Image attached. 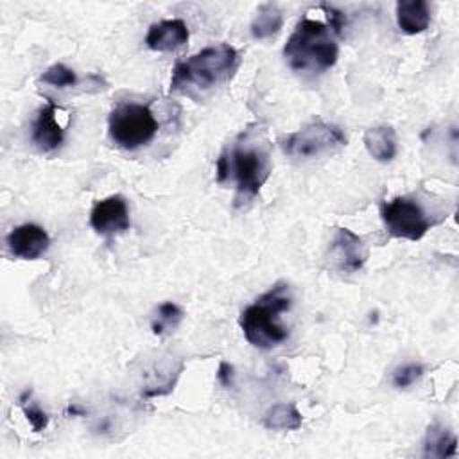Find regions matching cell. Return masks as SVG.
Returning a JSON list of instances; mask_svg holds the SVG:
<instances>
[{
  "label": "cell",
  "mask_w": 459,
  "mask_h": 459,
  "mask_svg": "<svg viewBox=\"0 0 459 459\" xmlns=\"http://www.w3.org/2000/svg\"><path fill=\"white\" fill-rule=\"evenodd\" d=\"M271 142L264 126H247L217 160V181L235 183V201L242 204L258 195L271 174Z\"/></svg>",
  "instance_id": "6da1fadb"
},
{
  "label": "cell",
  "mask_w": 459,
  "mask_h": 459,
  "mask_svg": "<svg viewBox=\"0 0 459 459\" xmlns=\"http://www.w3.org/2000/svg\"><path fill=\"white\" fill-rule=\"evenodd\" d=\"M237 68L238 52L231 45H210L174 65L170 75V91L197 99L226 84Z\"/></svg>",
  "instance_id": "7a4b0ae2"
},
{
  "label": "cell",
  "mask_w": 459,
  "mask_h": 459,
  "mask_svg": "<svg viewBox=\"0 0 459 459\" xmlns=\"http://www.w3.org/2000/svg\"><path fill=\"white\" fill-rule=\"evenodd\" d=\"M339 34L341 30L328 18L303 16L283 47V57L294 72L323 74L337 61L339 45L335 38Z\"/></svg>",
  "instance_id": "3957f363"
},
{
  "label": "cell",
  "mask_w": 459,
  "mask_h": 459,
  "mask_svg": "<svg viewBox=\"0 0 459 459\" xmlns=\"http://www.w3.org/2000/svg\"><path fill=\"white\" fill-rule=\"evenodd\" d=\"M292 305L290 287L283 281L271 287L255 303L246 307L238 317V325L249 344L269 350L289 337V330L281 325V314Z\"/></svg>",
  "instance_id": "277c9868"
},
{
  "label": "cell",
  "mask_w": 459,
  "mask_h": 459,
  "mask_svg": "<svg viewBox=\"0 0 459 459\" xmlns=\"http://www.w3.org/2000/svg\"><path fill=\"white\" fill-rule=\"evenodd\" d=\"M156 133L158 120L147 104L120 102L109 113L108 134L111 142L124 151L147 145Z\"/></svg>",
  "instance_id": "5b68a950"
},
{
  "label": "cell",
  "mask_w": 459,
  "mask_h": 459,
  "mask_svg": "<svg viewBox=\"0 0 459 459\" xmlns=\"http://www.w3.org/2000/svg\"><path fill=\"white\" fill-rule=\"evenodd\" d=\"M281 151L294 160H312L332 154L346 145L342 129L335 124L314 118L296 133L287 134L280 142Z\"/></svg>",
  "instance_id": "8992f818"
},
{
  "label": "cell",
  "mask_w": 459,
  "mask_h": 459,
  "mask_svg": "<svg viewBox=\"0 0 459 459\" xmlns=\"http://www.w3.org/2000/svg\"><path fill=\"white\" fill-rule=\"evenodd\" d=\"M380 219L391 237L412 242L423 238L434 224L425 208L416 199L405 195L382 203Z\"/></svg>",
  "instance_id": "52a82bcc"
},
{
  "label": "cell",
  "mask_w": 459,
  "mask_h": 459,
  "mask_svg": "<svg viewBox=\"0 0 459 459\" xmlns=\"http://www.w3.org/2000/svg\"><path fill=\"white\" fill-rule=\"evenodd\" d=\"M332 265L341 273H357L368 258L364 240L348 228H337L328 249Z\"/></svg>",
  "instance_id": "ba28073f"
},
{
  "label": "cell",
  "mask_w": 459,
  "mask_h": 459,
  "mask_svg": "<svg viewBox=\"0 0 459 459\" xmlns=\"http://www.w3.org/2000/svg\"><path fill=\"white\" fill-rule=\"evenodd\" d=\"M90 224L99 235H118L129 230V208L122 195H109L99 203L90 212Z\"/></svg>",
  "instance_id": "9c48e42d"
},
{
  "label": "cell",
  "mask_w": 459,
  "mask_h": 459,
  "mask_svg": "<svg viewBox=\"0 0 459 459\" xmlns=\"http://www.w3.org/2000/svg\"><path fill=\"white\" fill-rule=\"evenodd\" d=\"M7 249L14 258L38 260L50 247L48 233L34 222H25L13 228L5 238Z\"/></svg>",
  "instance_id": "30bf717a"
},
{
  "label": "cell",
  "mask_w": 459,
  "mask_h": 459,
  "mask_svg": "<svg viewBox=\"0 0 459 459\" xmlns=\"http://www.w3.org/2000/svg\"><path fill=\"white\" fill-rule=\"evenodd\" d=\"M65 138V129L57 120V106L48 99L45 106H41L32 122L30 140L34 147L41 152L56 151Z\"/></svg>",
  "instance_id": "8fae6325"
},
{
  "label": "cell",
  "mask_w": 459,
  "mask_h": 459,
  "mask_svg": "<svg viewBox=\"0 0 459 459\" xmlns=\"http://www.w3.org/2000/svg\"><path fill=\"white\" fill-rule=\"evenodd\" d=\"M188 41V27L183 20H161L152 23L145 36V45L154 52H172Z\"/></svg>",
  "instance_id": "7c38bea8"
},
{
  "label": "cell",
  "mask_w": 459,
  "mask_h": 459,
  "mask_svg": "<svg viewBox=\"0 0 459 459\" xmlns=\"http://www.w3.org/2000/svg\"><path fill=\"white\" fill-rule=\"evenodd\" d=\"M364 145L369 156L380 163L391 161L398 152L396 133L391 126L380 124L373 126L364 133Z\"/></svg>",
  "instance_id": "4fadbf2b"
},
{
  "label": "cell",
  "mask_w": 459,
  "mask_h": 459,
  "mask_svg": "<svg viewBox=\"0 0 459 459\" xmlns=\"http://www.w3.org/2000/svg\"><path fill=\"white\" fill-rule=\"evenodd\" d=\"M396 22L402 32L414 36L427 30L430 11L425 0H403L396 4Z\"/></svg>",
  "instance_id": "5bb4252c"
},
{
  "label": "cell",
  "mask_w": 459,
  "mask_h": 459,
  "mask_svg": "<svg viewBox=\"0 0 459 459\" xmlns=\"http://www.w3.org/2000/svg\"><path fill=\"white\" fill-rule=\"evenodd\" d=\"M457 454V437L439 425H430L423 443V455L425 457H454Z\"/></svg>",
  "instance_id": "9a60e30c"
},
{
  "label": "cell",
  "mask_w": 459,
  "mask_h": 459,
  "mask_svg": "<svg viewBox=\"0 0 459 459\" xmlns=\"http://www.w3.org/2000/svg\"><path fill=\"white\" fill-rule=\"evenodd\" d=\"M303 423V418L294 403L280 402L267 409L264 414V427L271 430H296Z\"/></svg>",
  "instance_id": "2e32d148"
},
{
  "label": "cell",
  "mask_w": 459,
  "mask_h": 459,
  "mask_svg": "<svg viewBox=\"0 0 459 459\" xmlns=\"http://www.w3.org/2000/svg\"><path fill=\"white\" fill-rule=\"evenodd\" d=\"M283 25V14L276 4H262L256 16L251 22V36L255 39H265L276 34Z\"/></svg>",
  "instance_id": "e0dca14e"
},
{
  "label": "cell",
  "mask_w": 459,
  "mask_h": 459,
  "mask_svg": "<svg viewBox=\"0 0 459 459\" xmlns=\"http://www.w3.org/2000/svg\"><path fill=\"white\" fill-rule=\"evenodd\" d=\"M181 319H183V310L172 301H163L156 308V317L152 319V325H151L152 333L161 335L163 332L176 328Z\"/></svg>",
  "instance_id": "ac0fdd59"
},
{
  "label": "cell",
  "mask_w": 459,
  "mask_h": 459,
  "mask_svg": "<svg viewBox=\"0 0 459 459\" xmlns=\"http://www.w3.org/2000/svg\"><path fill=\"white\" fill-rule=\"evenodd\" d=\"M45 84L56 86V88H68L77 82V75L72 68L65 66L63 63H54L50 65L39 77Z\"/></svg>",
  "instance_id": "d6986e66"
},
{
  "label": "cell",
  "mask_w": 459,
  "mask_h": 459,
  "mask_svg": "<svg viewBox=\"0 0 459 459\" xmlns=\"http://www.w3.org/2000/svg\"><path fill=\"white\" fill-rule=\"evenodd\" d=\"M421 377H423V366L416 362H409V364L398 366L393 371V385L398 389H405L416 384Z\"/></svg>",
  "instance_id": "ffe728a7"
},
{
  "label": "cell",
  "mask_w": 459,
  "mask_h": 459,
  "mask_svg": "<svg viewBox=\"0 0 459 459\" xmlns=\"http://www.w3.org/2000/svg\"><path fill=\"white\" fill-rule=\"evenodd\" d=\"M20 405H22V411H23V414H25V418L30 423L34 432H41V430L47 429L48 416H47V412L39 405L30 403V402L27 403V400H22V398H20Z\"/></svg>",
  "instance_id": "44dd1931"
},
{
  "label": "cell",
  "mask_w": 459,
  "mask_h": 459,
  "mask_svg": "<svg viewBox=\"0 0 459 459\" xmlns=\"http://www.w3.org/2000/svg\"><path fill=\"white\" fill-rule=\"evenodd\" d=\"M217 380H219V384H221L222 387H226V389L233 387V384H235V369H233V366H231L230 362L222 360V362L219 364Z\"/></svg>",
  "instance_id": "7402d4cb"
}]
</instances>
